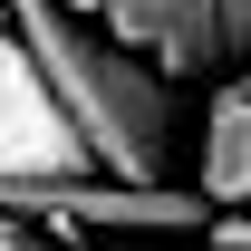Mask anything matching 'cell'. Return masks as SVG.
I'll use <instances>...</instances> for the list:
<instances>
[{
  "instance_id": "6da1fadb",
  "label": "cell",
  "mask_w": 251,
  "mask_h": 251,
  "mask_svg": "<svg viewBox=\"0 0 251 251\" xmlns=\"http://www.w3.org/2000/svg\"><path fill=\"white\" fill-rule=\"evenodd\" d=\"M0 10H10L20 49L39 58L49 97L68 106L97 174H164L174 164V77H155L135 49L87 29L68 0H0Z\"/></svg>"
},
{
  "instance_id": "7a4b0ae2",
  "label": "cell",
  "mask_w": 251,
  "mask_h": 251,
  "mask_svg": "<svg viewBox=\"0 0 251 251\" xmlns=\"http://www.w3.org/2000/svg\"><path fill=\"white\" fill-rule=\"evenodd\" d=\"M10 213L49 222V232H213L203 184H164V174H77V184H20Z\"/></svg>"
},
{
  "instance_id": "3957f363",
  "label": "cell",
  "mask_w": 251,
  "mask_h": 251,
  "mask_svg": "<svg viewBox=\"0 0 251 251\" xmlns=\"http://www.w3.org/2000/svg\"><path fill=\"white\" fill-rule=\"evenodd\" d=\"M77 174H97V164L77 145L68 106L49 97V77L20 49V29H0V203L20 184H77Z\"/></svg>"
},
{
  "instance_id": "277c9868",
  "label": "cell",
  "mask_w": 251,
  "mask_h": 251,
  "mask_svg": "<svg viewBox=\"0 0 251 251\" xmlns=\"http://www.w3.org/2000/svg\"><path fill=\"white\" fill-rule=\"evenodd\" d=\"M97 29L116 49H135L155 77H203L213 58H232L213 0H97Z\"/></svg>"
},
{
  "instance_id": "5b68a950",
  "label": "cell",
  "mask_w": 251,
  "mask_h": 251,
  "mask_svg": "<svg viewBox=\"0 0 251 251\" xmlns=\"http://www.w3.org/2000/svg\"><path fill=\"white\" fill-rule=\"evenodd\" d=\"M193 184H203L213 213H251V77H232L203 106V164H193Z\"/></svg>"
},
{
  "instance_id": "8992f818",
  "label": "cell",
  "mask_w": 251,
  "mask_h": 251,
  "mask_svg": "<svg viewBox=\"0 0 251 251\" xmlns=\"http://www.w3.org/2000/svg\"><path fill=\"white\" fill-rule=\"evenodd\" d=\"M0 251H68V242H49V222H29V213L0 203Z\"/></svg>"
},
{
  "instance_id": "52a82bcc",
  "label": "cell",
  "mask_w": 251,
  "mask_h": 251,
  "mask_svg": "<svg viewBox=\"0 0 251 251\" xmlns=\"http://www.w3.org/2000/svg\"><path fill=\"white\" fill-rule=\"evenodd\" d=\"M213 10H222V49L251 58V0H213Z\"/></svg>"
},
{
  "instance_id": "ba28073f",
  "label": "cell",
  "mask_w": 251,
  "mask_h": 251,
  "mask_svg": "<svg viewBox=\"0 0 251 251\" xmlns=\"http://www.w3.org/2000/svg\"><path fill=\"white\" fill-rule=\"evenodd\" d=\"M68 10H77V20H97V0H68Z\"/></svg>"
},
{
  "instance_id": "9c48e42d",
  "label": "cell",
  "mask_w": 251,
  "mask_h": 251,
  "mask_svg": "<svg viewBox=\"0 0 251 251\" xmlns=\"http://www.w3.org/2000/svg\"><path fill=\"white\" fill-rule=\"evenodd\" d=\"M0 29H10V10H0Z\"/></svg>"
}]
</instances>
